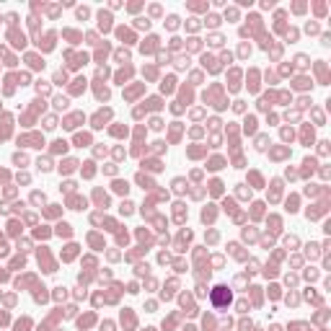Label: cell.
I'll use <instances>...</instances> for the list:
<instances>
[{
	"label": "cell",
	"mask_w": 331,
	"mask_h": 331,
	"mask_svg": "<svg viewBox=\"0 0 331 331\" xmlns=\"http://www.w3.org/2000/svg\"><path fill=\"white\" fill-rule=\"evenodd\" d=\"M176 26H179V18H176V16H171V18H168V29H176Z\"/></svg>",
	"instance_id": "obj_1"
}]
</instances>
